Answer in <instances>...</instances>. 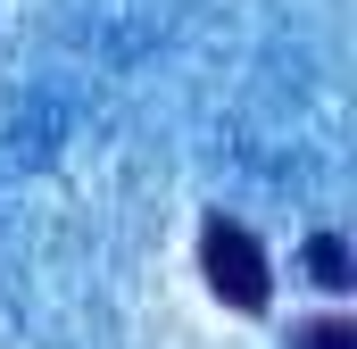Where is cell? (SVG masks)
Here are the masks:
<instances>
[{
	"mask_svg": "<svg viewBox=\"0 0 357 349\" xmlns=\"http://www.w3.org/2000/svg\"><path fill=\"white\" fill-rule=\"evenodd\" d=\"M199 266H208V283H216V299H225V308L266 316V299H274V266H266V250H258V233H250V225L208 216V225H199Z\"/></svg>",
	"mask_w": 357,
	"mask_h": 349,
	"instance_id": "obj_1",
	"label": "cell"
},
{
	"mask_svg": "<svg viewBox=\"0 0 357 349\" xmlns=\"http://www.w3.org/2000/svg\"><path fill=\"white\" fill-rule=\"evenodd\" d=\"M307 274H316L324 291H349V250H341V233H316V242H307Z\"/></svg>",
	"mask_w": 357,
	"mask_h": 349,
	"instance_id": "obj_2",
	"label": "cell"
},
{
	"mask_svg": "<svg viewBox=\"0 0 357 349\" xmlns=\"http://www.w3.org/2000/svg\"><path fill=\"white\" fill-rule=\"evenodd\" d=\"M291 349H357V325L349 316H316V325H299Z\"/></svg>",
	"mask_w": 357,
	"mask_h": 349,
	"instance_id": "obj_3",
	"label": "cell"
}]
</instances>
